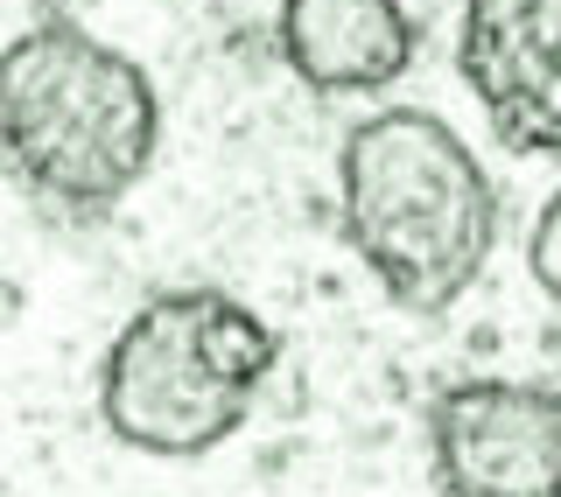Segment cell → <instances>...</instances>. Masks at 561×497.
Wrapping results in <instances>:
<instances>
[{"instance_id": "obj_2", "label": "cell", "mask_w": 561, "mask_h": 497, "mask_svg": "<svg viewBox=\"0 0 561 497\" xmlns=\"http://www.w3.org/2000/svg\"><path fill=\"white\" fill-rule=\"evenodd\" d=\"M337 239L408 315L456 309L499 253V189L428 105H386L337 148Z\"/></svg>"}, {"instance_id": "obj_3", "label": "cell", "mask_w": 561, "mask_h": 497, "mask_svg": "<svg viewBox=\"0 0 561 497\" xmlns=\"http://www.w3.org/2000/svg\"><path fill=\"white\" fill-rule=\"evenodd\" d=\"M245 414L253 393H232L197 358V288L148 294L99 358V420L140 455H210L245 428Z\"/></svg>"}, {"instance_id": "obj_5", "label": "cell", "mask_w": 561, "mask_h": 497, "mask_svg": "<svg viewBox=\"0 0 561 497\" xmlns=\"http://www.w3.org/2000/svg\"><path fill=\"white\" fill-rule=\"evenodd\" d=\"M456 78L513 154H561V0H463Z\"/></svg>"}, {"instance_id": "obj_6", "label": "cell", "mask_w": 561, "mask_h": 497, "mask_svg": "<svg viewBox=\"0 0 561 497\" xmlns=\"http://www.w3.org/2000/svg\"><path fill=\"white\" fill-rule=\"evenodd\" d=\"M274 43L316 99H365L414 63V14L400 0H280Z\"/></svg>"}, {"instance_id": "obj_4", "label": "cell", "mask_w": 561, "mask_h": 497, "mask_svg": "<svg viewBox=\"0 0 561 497\" xmlns=\"http://www.w3.org/2000/svg\"><path fill=\"white\" fill-rule=\"evenodd\" d=\"M428 476L443 497H561V393L463 379L428 400Z\"/></svg>"}, {"instance_id": "obj_1", "label": "cell", "mask_w": 561, "mask_h": 497, "mask_svg": "<svg viewBox=\"0 0 561 497\" xmlns=\"http://www.w3.org/2000/svg\"><path fill=\"white\" fill-rule=\"evenodd\" d=\"M162 154V92L70 14L0 43V169L57 224H99Z\"/></svg>"}, {"instance_id": "obj_8", "label": "cell", "mask_w": 561, "mask_h": 497, "mask_svg": "<svg viewBox=\"0 0 561 497\" xmlns=\"http://www.w3.org/2000/svg\"><path fill=\"white\" fill-rule=\"evenodd\" d=\"M526 266H534V280H540V294L561 309V189L548 204H540V218H534V239H526Z\"/></svg>"}, {"instance_id": "obj_7", "label": "cell", "mask_w": 561, "mask_h": 497, "mask_svg": "<svg viewBox=\"0 0 561 497\" xmlns=\"http://www.w3.org/2000/svg\"><path fill=\"white\" fill-rule=\"evenodd\" d=\"M197 358L210 379H225L232 393H260L280 365V336L260 309H245L225 288H197Z\"/></svg>"}]
</instances>
